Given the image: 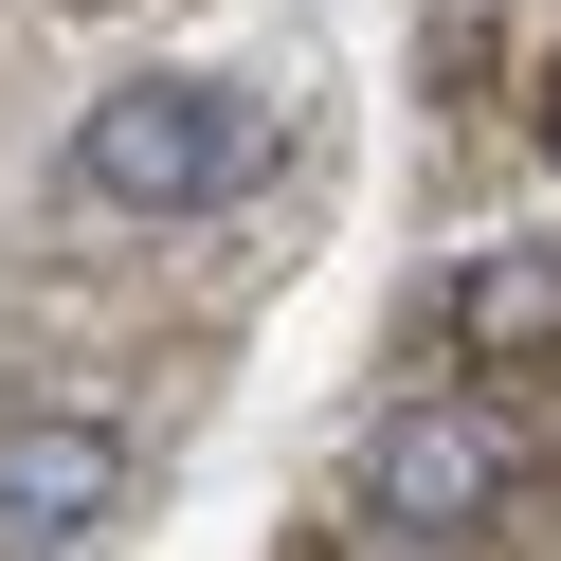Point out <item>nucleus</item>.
<instances>
[{
    "mask_svg": "<svg viewBox=\"0 0 561 561\" xmlns=\"http://www.w3.org/2000/svg\"><path fill=\"white\" fill-rule=\"evenodd\" d=\"M127 507V435L91 399H19L0 416V561H73Z\"/></svg>",
    "mask_w": 561,
    "mask_h": 561,
    "instance_id": "3",
    "label": "nucleus"
},
{
    "mask_svg": "<svg viewBox=\"0 0 561 561\" xmlns=\"http://www.w3.org/2000/svg\"><path fill=\"white\" fill-rule=\"evenodd\" d=\"M543 146H561V73H543Z\"/></svg>",
    "mask_w": 561,
    "mask_h": 561,
    "instance_id": "5",
    "label": "nucleus"
},
{
    "mask_svg": "<svg viewBox=\"0 0 561 561\" xmlns=\"http://www.w3.org/2000/svg\"><path fill=\"white\" fill-rule=\"evenodd\" d=\"M435 344H453L471 380H507V363H561V254H525V236H507V254H471V272L435 290Z\"/></svg>",
    "mask_w": 561,
    "mask_h": 561,
    "instance_id": "4",
    "label": "nucleus"
},
{
    "mask_svg": "<svg viewBox=\"0 0 561 561\" xmlns=\"http://www.w3.org/2000/svg\"><path fill=\"white\" fill-rule=\"evenodd\" d=\"M507 489H525V435L489 399H399L363 435V471H344V507L380 525V561H453V543L507 525Z\"/></svg>",
    "mask_w": 561,
    "mask_h": 561,
    "instance_id": "2",
    "label": "nucleus"
},
{
    "mask_svg": "<svg viewBox=\"0 0 561 561\" xmlns=\"http://www.w3.org/2000/svg\"><path fill=\"white\" fill-rule=\"evenodd\" d=\"M272 163V127L236 110L218 73H127L73 110V199H110V218H199V199H236Z\"/></svg>",
    "mask_w": 561,
    "mask_h": 561,
    "instance_id": "1",
    "label": "nucleus"
}]
</instances>
